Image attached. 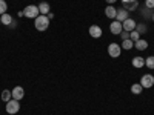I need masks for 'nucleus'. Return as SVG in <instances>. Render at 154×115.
Instances as JSON below:
<instances>
[{
    "label": "nucleus",
    "mask_w": 154,
    "mask_h": 115,
    "mask_svg": "<svg viewBox=\"0 0 154 115\" xmlns=\"http://www.w3.org/2000/svg\"><path fill=\"white\" fill-rule=\"evenodd\" d=\"M34 26H35L37 31H46L48 26H49V19L46 16H42L40 14L38 17L34 19Z\"/></svg>",
    "instance_id": "nucleus-1"
},
{
    "label": "nucleus",
    "mask_w": 154,
    "mask_h": 115,
    "mask_svg": "<svg viewBox=\"0 0 154 115\" xmlns=\"http://www.w3.org/2000/svg\"><path fill=\"white\" fill-rule=\"evenodd\" d=\"M23 16L28 17V19H35L40 16V11H38V6L37 5H28L26 8L23 9Z\"/></svg>",
    "instance_id": "nucleus-2"
},
{
    "label": "nucleus",
    "mask_w": 154,
    "mask_h": 115,
    "mask_svg": "<svg viewBox=\"0 0 154 115\" xmlns=\"http://www.w3.org/2000/svg\"><path fill=\"white\" fill-rule=\"evenodd\" d=\"M108 54H109V57H112V58L120 57V54H122V46L117 45V43H109V45H108Z\"/></svg>",
    "instance_id": "nucleus-3"
},
{
    "label": "nucleus",
    "mask_w": 154,
    "mask_h": 115,
    "mask_svg": "<svg viewBox=\"0 0 154 115\" xmlns=\"http://www.w3.org/2000/svg\"><path fill=\"white\" fill-rule=\"evenodd\" d=\"M19 111H20V103H19L17 100L11 98L8 103H6V112L11 114V115H14V114H17Z\"/></svg>",
    "instance_id": "nucleus-4"
},
{
    "label": "nucleus",
    "mask_w": 154,
    "mask_h": 115,
    "mask_svg": "<svg viewBox=\"0 0 154 115\" xmlns=\"http://www.w3.org/2000/svg\"><path fill=\"white\" fill-rule=\"evenodd\" d=\"M122 2V8L126 9L128 12H131V11H136L139 9V0H120Z\"/></svg>",
    "instance_id": "nucleus-5"
},
{
    "label": "nucleus",
    "mask_w": 154,
    "mask_h": 115,
    "mask_svg": "<svg viewBox=\"0 0 154 115\" xmlns=\"http://www.w3.org/2000/svg\"><path fill=\"white\" fill-rule=\"evenodd\" d=\"M140 84H142V87L145 89H149L154 86V77L151 74H145L142 75V78H140Z\"/></svg>",
    "instance_id": "nucleus-6"
},
{
    "label": "nucleus",
    "mask_w": 154,
    "mask_h": 115,
    "mask_svg": "<svg viewBox=\"0 0 154 115\" xmlns=\"http://www.w3.org/2000/svg\"><path fill=\"white\" fill-rule=\"evenodd\" d=\"M136 20L134 19H131V17H128L123 23H122V26H123V31H128V32H131V31H134L136 29Z\"/></svg>",
    "instance_id": "nucleus-7"
},
{
    "label": "nucleus",
    "mask_w": 154,
    "mask_h": 115,
    "mask_svg": "<svg viewBox=\"0 0 154 115\" xmlns=\"http://www.w3.org/2000/svg\"><path fill=\"white\" fill-rule=\"evenodd\" d=\"M109 31H111V34H114V35H119V34L123 31L122 23H120V22H117V20L111 22V25H109Z\"/></svg>",
    "instance_id": "nucleus-8"
},
{
    "label": "nucleus",
    "mask_w": 154,
    "mask_h": 115,
    "mask_svg": "<svg viewBox=\"0 0 154 115\" xmlns=\"http://www.w3.org/2000/svg\"><path fill=\"white\" fill-rule=\"evenodd\" d=\"M11 94H12V98L17 100V101H20V100L25 97V91H23L22 86H16V87L11 91Z\"/></svg>",
    "instance_id": "nucleus-9"
},
{
    "label": "nucleus",
    "mask_w": 154,
    "mask_h": 115,
    "mask_svg": "<svg viewBox=\"0 0 154 115\" xmlns=\"http://www.w3.org/2000/svg\"><path fill=\"white\" fill-rule=\"evenodd\" d=\"M102 34H103V31H102L100 26H97V25H91V26H89V35L93 38H100Z\"/></svg>",
    "instance_id": "nucleus-10"
},
{
    "label": "nucleus",
    "mask_w": 154,
    "mask_h": 115,
    "mask_svg": "<svg viewBox=\"0 0 154 115\" xmlns=\"http://www.w3.org/2000/svg\"><path fill=\"white\" fill-rule=\"evenodd\" d=\"M128 17H130V12H128L126 9H123V8H119L117 9V14H116V20H117V22L123 23Z\"/></svg>",
    "instance_id": "nucleus-11"
},
{
    "label": "nucleus",
    "mask_w": 154,
    "mask_h": 115,
    "mask_svg": "<svg viewBox=\"0 0 154 115\" xmlns=\"http://www.w3.org/2000/svg\"><path fill=\"white\" fill-rule=\"evenodd\" d=\"M139 11H140V14H142V17H143L145 20H149V19H151V14H152V11H151L149 8H146L145 5L139 6Z\"/></svg>",
    "instance_id": "nucleus-12"
},
{
    "label": "nucleus",
    "mask_w": 154,
    "mask_h": 115,
    "mask_svg": "<svg viewBox=\"0 0 154 115\" xmlns=\"http://www.w3.org/2000/svg\"><path fill=\"white\" fill-rule=\"evenodd\" d=\"M37 6H38V11H40L42 16H46L48 12H51V6L48 2H40V5H37Z\"/></svg>",
    "instance_id": "nucleus-13"
},
{
    "label": "nucleus",
    "mask_w": 154,
    "mask_h": 115,
    "mask_svg": "<svg viewBox=\"0 0 154 115\" xmlns=\"http://www.w3.org/2000/svg\"><path fill=\"white\" fill-rule=\"evenodd\" d=\"M116 14H117V9H116L112 5H108V6L105 8V16H106L108 19H116Z\"/></svg>",
    "instance_id": "nucleus-14"
},
{
    "label": "nucleus",
    "mask_w": 154,
    "mask_h": 115,
    "mask_svg": "<svg viewBox=\"0 0 154 115\" xmlns=\"http://www.w3.org/2000/svg\"><path fill=\"white\" fill-rule=\"evenodd\" d=\"M134 48H136L137 51H145V49L148 48V42L143 40V38H139L137 42H134Z\"/></svg>",
    "instance_id": "nucleus-15"
},
{
    "label": "nucleus",
    "mask_w": 154,
    "mask_h": 115,
    "mask_svg": "<svg viewBox=\"0 0 154 115\" xmlns=\"http://www.w3.org/2000/svg\"><path fill=\"white\" fill-rule=\"evenodd\" d=\"M133 66L140 69V68H143L145 66V58L143 57H134L133 58Z\"/></svg>",
    "instance_id": "nucleus-16"
},
{
    "label": "nucleus",
    "mask_w": 154,
    "mask_h": 115,
    "mask_svg": "<svg viewBox=\"0 0 154 115\" xmlns=\"http://www.w3.org/2000/svg\"><path fill=\"white\" fill-rule=\"evenodd\" d=\"M133 48H134V42L131 40V38H128V40H123V42H122V49L130 51V49H133Z\"/></svg>",
    "instance_id": "nucleus-17"
},
{
    "label": "nucleus",
    "mask_w": 154,
    "mask_h": 115,
    "mask_svg": "<svg viewBox=\"0 0 154 115\" xmlns=\"http://www.w3.org/2000/svg\"><path fill=\"white\" fill-rule=\"evenodd\" d=\"M0 22H2L3 25H6V26H9V25L12 23V17L8 14V12H6V14H3V16H0Z\"/></svg>",
    "instance_id": "nucleus-18"
},
{
    "label": "nucleus",
    "mask_w": 154,
    "mask_h": 115,
    "mask_svg": "<svg viewBox=\"0 0 154 115\" xmlns=\"http://www.w3.org/2000/svg\"><path fill=\"white\" fill-rule=\"evenodd\" d=\"M142 84L140 83H134L133 86H131V92L134 94V95H140V92H142Z\"/></svg>",
    "instance_id": "nucleus-19"
},
{
    "label": "nucleus",
    "mask_w": 154,
    "mask_h": 115,
    "mask_svg": "<svg viewBox=\"0 0 154 115\" xmlns=\"http://www.w3.org/2000/svg\"><path fill=\"white\" fill-rule=\"evenodd\" d=\"M12 98V94L11 91H8V89H3V92H2V101H5V103H8V101Z\"/></svg>",
    "instance_id": "nucleus-20"
},
{
    "label": "nucleus",
    "mask_w": 154,
    "mask_h": 115,
    "mask_svg": "<svg viewBox=\"0 0 154 115\" xmlns=\"http://www.w3.org/2000/svg\"><path fill=\"white\" fill-rule=\"evenodd\" d=\"M145 66L148 69H154V55H149L145 58Z\"/></svg>",
    "instance_id": "nucleus-21"
},
{
    "label": "nucleus",
    "mask_w": 154,
    "mask_h": 115,
    "mask_svg": "<svg viewBox=\"0 0 154 115\" xmlns=\"http://www.w3.org/2000/svg\"><path fill=\"white\" fill-rule=\"evenodd\" d=\"M146 25L145 23H139V25H136V31L140 34V35H142V34H146Z\"/></svg>",
    "instance_id": "nucleus-22"
},
{
    "label": "nucleus",
    "mask_w": 154,
    "mask_h": 115,
    "mask_svg": "<svg viewBox=\"0 0 154 115\" xmlns=\"http://www.w3.org/2000/svg\"><path fill=\"white\" fill-rule=\"evenodd\" d=\"M6 11H8V5L5 0H0V16H3L6 14Z\"/></svg>",
    "instance_id": "nucleus-23"
},
{
    "label": "nucleus",
    "mask_w": 154,
    "mask_h": 115,
    "mask_svg": "<svg viewBox=\"0 0 154 115\" xmlns=\"http://www.w3.org/2000/svg\"><path fill=\"white\" fill-rule=\"evenodd\" d=\"M130 38H131L133 42H137L139 38H140V34H139V32L134 29V31H131V32H130Z\"/></svg>",
    "instance_id": "nucleus-24"
},
{
    "label": "nucleus",
    "mask_w": 154,
    "mask_h": 115,
    "mask_svg": "<svg viewBox=\"0 0 154 115\" xmlns=\"http://www.w3.org/2000/svg\"><path fill=\"white\" fill-rule=\"evenodd\" d=\"M119 35H120V38H122V42H123V40H128V38H130V32H128V31H122Z\"/></svg>",
    "instance_id": "nucleus-25"
},
{
    "label": "nucleus",
    "mask_w": 154,
    "mask_h": 115,
    "mask_svg": "<svg viewBox=\"0 0 154 115\" xmlns=\"http://www.w3.org/2000/svg\"><path fill=\"white\" fill-rule=\"evenodd\" d=\"M146 8H149V9H154V0H145V3H143Z\"/></svg>",
    "instance_id": "nucleus-26"
},
{
    "label": "nucleus",
    "mask_w": 154,
    "mask_h": 115,
    "mask_svg": "<svg viewBox=\"0 0 154 115\" xmlns=\"http://www.w3.org/2000/svg\"><path fill=\"white\" fill-rule=\"evenodd\" d=\"M46 17H48L49 20H53V19H54V12H48V14H46Z\"/></svg>",
    "instance_id": "nucleus-27"
},
{
    "label": "nucleus",
    "mask_w": 154,
    "mask_h": 115,
    "mask_svg": "<svg viewBox=\"0 0 154 115\" xmlns=\"http://www.w3.org/2000/svg\"><path fill=\"white\" fill-rule=\"evenodd\" d=\"M16 26H17V22H14V20H12V23L9 25V28L12 29V28H16Z\"/></svg>",
    "instance_id": "nucleus-28"
},
{
    "label": "nucleus",
    "mask_w": 154,
    "mask_h": 115,
    "mask_svg": "<svg viewBox=\"0 0 154 115\" xmlns=\"http://www.w3.org/2000/svg\"><path fill=\"white\" fill-rule=\"evenodd\" d=\"M116 2H117V0H106L108 5H112V3H116Z\"/></svg>",
    "instance_id": "nucleus-29"
},
{
    "label": "nucleus",
    "mask_w": 154,
    "mask_h": 115,
    "mask_svg": "<svg viewBox=\"0 0 154 115\" xmlns=\"http://www.w3.org/2000/svg\"><path fill=\"white\" fill-rule=\"evenodd\" d=\"M151 20L154 22V11H152V14H151Z\"/></svg>",
    "instance_id": "nucleus-30"
},
{
    "label": "nucleus",
    "mask_w": 154,
    "mask_h": 115,
    "mask_svg": "<svg viewBox=\"0 0 154 115\" xmlns=\"http://www.w3.org/2000/svg\"><path fill=\"white\" fill-rule=\"evenodd\" d=\"M0 25H2V22H0Z\"/></svg>",
    "instance_id": "nucleus-31"
}]
</instances>
